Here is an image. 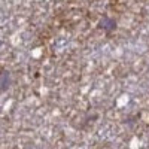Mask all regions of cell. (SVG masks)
I'll use <instances>...</instances> for the list:
<instances>
[{"instance_id": "6da1fadb", "label": "cell", "mask_w": 149, "mask_h": 149, "mask_svg": "<svg viewBox=\"0 0 149 149\" xmlns=\"http://www.w3.org/2000/svg\"><path fill=\"white\" fill-rule=\"evenodd\" d=\"M98 27L102 30H104L106 33H112L115 29H116V21L113 18H109V17H103L98 22Z\"/></svg>"}, {"instance_id": "7a4b0ae2", "label": "cell", "mask_w": 149, "mask_h": 149, "mask_svg": "<svg viewBox=\"0 0 149 149\" xmlns=\"http://www.w3.org/2000/svg\"><path fill=\"white\" fill-rule=\"evenodd\" d=\"M10 86V73L8 70H2V74H0V90L2 93H6Z\"/></svg>"}]
</instances>
